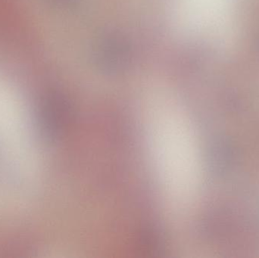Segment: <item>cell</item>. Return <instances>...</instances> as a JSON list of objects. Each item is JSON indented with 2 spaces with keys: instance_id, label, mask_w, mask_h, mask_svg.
Masks as SVG:
<instances>
[{
  "instance_id": "6da1fadb",
  "label": "cell",
  "mask_w": 259,
  "mask_h": 258,
  "mask_svg": "<svg viewBox=\"0 0 259 258\" xmlns=\"http://www.w3.org/2000/svg\"><path fill=\"white\" fill-rule=\"evenodd\" d=\"M145 242L143 246L146 247L145 251L148 252H158L161 251L160 246L162 245V241L160 237L159 233L156 230H149L146 233L144 238Z\"/></svg>"
}]
</instances>
